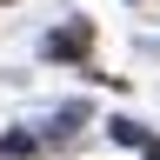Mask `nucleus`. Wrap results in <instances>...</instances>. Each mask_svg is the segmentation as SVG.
Returning a JSON list of instances; mask_svg holds the SVG:
<instances>
[{
    "mask_svg": "<svg viewBox=\"0 0 160 160\" xmlns=\"http://www.w3.org/2000/svg\"><path fill=\"white\" fill-rule=\"evenodd\" d=\"M113 140H120V147H140L147 127H140V120H113Z\"/></svg>",
    "mask_w": 160,
    "mask_h": 160,
    "instance_id": "obj_2",
    "label": "nucleus"
},
{
    "mask_svg": "<svg viewBox=\"0 0 160 160\" xmlns=\"http://www.w3.org/2000/svg\"><path fill=\"white\" fill-rule=\"evenodd\" d=\"M87 47H93V27H87V20H73L67 33H53V53H60V60H80Z\"/></svg>",
    "mask_w": 160,
    "mask_h": 160,
    "instance_id": "obj_1",
    "label": "nucleus"
}]
</instances>
